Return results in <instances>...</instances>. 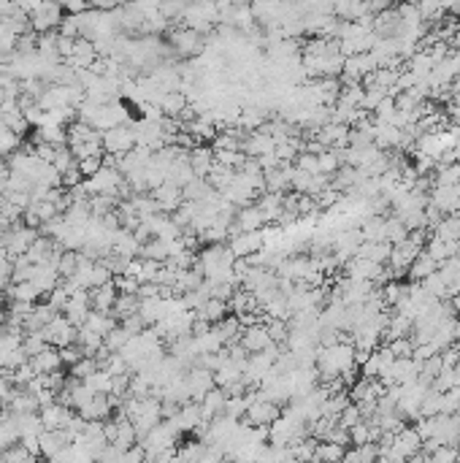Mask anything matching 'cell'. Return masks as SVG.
Returning <instances> with one entry per match:
<instances>
[{
	"label": "cell",
	"instance_id": "cell-1",
	"mask_svg": "<svg viewBox=\"0 0 460 463\" xmlns=\"http://www.w3.org/2000/svg\"><path fill=\"white\" fill-rule=\"evenodd\" d=\"M60 22H63V6L57 0H43L38 9L30 11V30L36 33H49L60 28Z\"/></svg>",
	"mask_w": 460,
	"mask_h": 463
},
{
	"label": "cell",
	"instance_id": "cell-2",
	"mask_svg": "<svg viewBox=\"0 0 460 463\" xmlns=\"http://www.w3.org/2000/svg\"><path fill=\"white\" fill-rule=\"evenodd\" d=\"M138 144L135 138V130L130 125H114L103 130V147H106V155H125L130 152Z\"/></svg>",
	"mask_w": 460,
	"mask_h": 463
},
{
	"label": "cell",
	"instance_id": "cell-3",
	"mask_svg": "<svg viewBox=\"0 0 460 463\" xmlns=\"http://www.w3.org/2000/svg\"><path fill=\"white\" fill-rule=\"evenodd\" d=\"M171 49L179 57H195L203 52V36L192 28H174L171 30Z\"/></svg>",
	"mask_w": 460,
	"mask_h": 463
},
{
	"label": "cell",
	"instance_id": "cell-4",
	"mask_svg": "<svg viewBox=\"0 0 460 463\" xmlns=\"http://www.w3.org/2000/svg\"><path fill=\"white\" fill-rule=\"evenodd\" d=\"M41 331H43L46 341L54 344V347H68V344H73V341H76V333H79V328L73 326L66 314H57L52 323L46 328H41Z\"/></svg>",
	"mask_w": 460,
	"mask_h": 463
},
{
	"label": "cell",
	"instance_id": "cell-5",
	"mask_svg": "<svg viewBox=\"0 0 460 463\" xmlns=\"http://www.w3.org/2000/svg\"><path fill=\"white\" fill-rule=\"evenodd\" d=\"M90 309H93L90 290H76V293H70V296H68L66 306H63V314H66L73 326L79 328V326H84V320H87Z\"/></svg>",
	"mask_w": 460,
	"mask_h": 463
},
{
	"label": "cell",
	"instance_id": "cell-6",
	"mask_svg": "<svg viewBox=\"0 0 460 463\" xmlns=\"http://www.w3.org/2000/svg\"><path fill=\"white\" fill-rule=\"evenodd\" d=\"M266 246V239H263V231H241L236 236H230V249L236 258H249L255 255L257 249Z\"/></svg>",
	"mask_w": 460,
	"mask_h": 463
},
{
	"label": "cell",
	"instance_id": "cell-7",
	"mask_svg": "<svg viewBox=\"0 0 460 463\" xmlns=\"http://www.w3.org/2000/svg\"><path fill=\"white\" fill-rule=\"evenodd\" d=\"M184 382H187V390H189V398H192V401H201L203 395L216 385L214 371H209V368H203V366L187 371V374H184Z\"/></svg>",
	"mask_w": 460,
	"mask_h": 463
},
{
	"label": "cell",
	"instance_id": "cell-8",
	"mask_svg": "<svg viewBox=\"0 0 460 463\" xmlns=\"http://www.w3.org/2000/svg\"><path fill=\"white\" fill-rule=\"evenodd\" d=\"M249 350V355L252 353H260V350H266V347H271L273 344V339H271L268 333V326H263V323H255V326H244L241 331V339H239Z\"/></svg>",
	"mask_w": 460,
	"mask_h": 463
},
{
	"label": "cell",
	"instance_id": "cell-9",
	"mask_svg": "<svg viewBox=\"0 0 460 463\" xmlns=\"http://www.w3.org/2000/svg\"><path fill=\"white\" fill-rule=\"evenodd\" d=\"M30 366H33V371H36V374H49V371L63 368V355H60V347L46 344L38 355H33V358H30Z\"/></svg>",
	"mask_w": 460,
	"mask_h": 463
},
{
	"label": "cell",
	"instance_id": "cell-10",
	"mask_svg": "<svg viewBox=\"0 0 460 463\" xmlns=\"http://www.w3.org/2000/svg\"><path fill=\"white\" fill-rule=\"evenodd\" d=\"M187 157L195 177L206 179L211 174V168H214V150H209V147H189Z\"/></svg>",
	"mask_w": 460,
	"mask_h": 463
},
{
	"label": "cell",
	"instance_id": "cell-11",
	"mask_svg": "<svg viewBox=\"0 0 460 463\" xmlns=\"http://www.w3.org/2000/svg\"><path fill=\"white\" fill-rule=\"evenodd\" d=\"M117 296H120V290L114 285V279L100 287H90V301H93V309H98V312H111Z\"/></svg>",
	"mask_w": 460,
	"mask_h": 463
},
{
	"label": "cell",
	"instance_id": "cell-12",
	"mask_svg": "<svg viewBox=\"0 0 460 463\" xmlns=\"http://www.w3.org/2000/svg\"><path fill=\"white\" fill-rule=\"evenodd\" d=\"M174 244L176 241H168V239H162V236H152L149 241L141 244V255H138V258H152V260L165 263V260L171 258V252H174Z\"/></svg>",
	"mask_w": 460,
	"mask_h": 463
},
{
	"label": "cell",
	"instance_id": "cell-13",
	"mask_svg": "<svg viewBox=\"0 0 460 463\" xmlns=\"http://www.w3.org/2000/svg\"><path fill=\"white\" fill-rule=\"evenodd\" d=\"M73 409L60 404V401H52L46 407H41V420H43V428H66L68 417H70Z\"/></svg>",
	"mask_w": 460,
	"mask_h": 463
},
{
	"label": "cell",
	"instance_id": "cell-14",
	"mask_svg": "<svg viewBox=\"0 0 460 463\" xmlns=\"http://www.w3.org/2000/svg\"><path fill=\"white\" fill-rule=\"evenodd\" d=\"M236 225L241 231H260L266 225V217H263V212H260L257 204H246L236 212Z\"/></svg>",
	"mask_w": 460,
	"mask_h": 463
},
{
	"label": "cell",
	"instance_id": "cell-15",
	"mask_svg": "<svg viewBox=\"0 0 460 463\" xmlns=\"http://www.w3.org/2000/svg\"><path fill=\"white\" fill-rule=\"evenodd\" d=\"M436 269H439V260L431 258V255L422 249L417 258L412 260V266H409V274H406V276H409V282H422V279H425L428 274L436 271Z\"/></svg>",
	"mask_w": 460,
	"mask_h": 463
},
{
	"label": "cell",
	"instance_id": "cell-16",
	"mask_svg": "<svg viewBox=\"0 0 460 463\" xmlns=\"http://www.w3.org/2000/svg\"><path fill=\"white\" fill-rule=\"evenodd\" d=\"M228 312H230V303H228V301H222V298H216V296L206 298L201 309H195V314H198V317H203V320H209L211 326H214V323H219L222 317H228Z\"/></svg>",
	"mask_w": 460,
	"mask_h": 463
},
{
	"label": "cell",
	"instance_id": "cell-17",
	"mask_svg": "<svg viewBox=\"0 0 460 463\" xmlns=\"http://www.w3.org/2000/svg\"><path fill=\"white\" fill-rule=\"evenodd\" d=\"M138 309H141V298H138V293H120L117 301H114L111 314H114L117 320H122V317H127V314H135Z\"/></svg>",
	"mask_w": 460,
	"mask_h": 463
},
{
	"label": "cell",
	"instance_id": "cell-18",
	"mask_svg": "<svg viewBox=\"0 0 460 463\" xmlns=\"http://www.w3.org/2000/svg\"><path fill=\"white\" fill-rule=\"evenodd\" d=\"M314 461H344V447L330 439H320L314 449Z\"/></svg>",
	"mask_w": 460,
	"mask_h": 463
},
{
	"label": "cell",
	"instance_id": "cell-19",
	"mask_svg": "<svg viewBox=\"0 0 460 463\" xmlns=\"http://www.w3.org/2000/svg\"><path fill=\"white\" fill-rule=\"evenodd\" d=\"M79 258H81L79 249H63V255H60V260H57V274H60L63 279L73 276L76 269H79Z\"/></svg>",
	"mask_w": 460,
	"mask_h": 463
},
{
	"label": "cell",
	"instance_id": "cell-20",
	"mask_svg": "<svg viewBox=\"0 0 460 463\" xmlns=\"http://www.w3.org/2000/svg\"><path fill=\"white\" fill-rule=\"evenodd\" d=\"M406 236H409V228L404 225V219L398 217H390V219H385V239L390 241V244H398V241H404Z\"/></svg>",
	"mask_w": 460,
	"mask_h": 463
},
{
	"label": "cell",
	"instance_id": "cell-21",
	"mask_svg": "<svg viewBox=\"0 0 460 463\" xmlns=\"http://www.w3.org/2000/svg\"><path fill=\"white\" fill-rule=\"evenodd\" d=\"M130 339H133V333H127L122 326H117V328H111L106 336H103V344H106L111 353H122V347H125Z\"/></svg>",
	"mask_w": 460,
	"mask_h": 463
},
{
	"label": "cell",
	"instance_id": "cell-22",
	"mask_svg": "<svg viewBox=\"0 0 460 463\" xmlns=\"http://www.w3.org/2000/svg\"><path fill=\"white\" fill-rule=\"evenodd\" d=\"M98 368H100V363H98V358H95V355H84V358H81L79 363H73V366H70V374H73L76 380L84 382V380H87V377H90V374H95Z\"/></svg>",
	"mask_w": 460,
	"mask_h": 463
},
{
	"label": "cell",
	"instance_id": "cell-23",
	"mask_svg": "<svg viewBox=\"0 0 460 463\" xmlns=\"http://www.w3.org/2000/svg\"><path fill=\"white\" fill-rule=\"evenodd\" d=\"M84 382H87V387H90L93 393H108V390H111V374H108L106 368H98V371L90 374Z\"/></svg>",
	"mask_w": 460,
	"mask_h": 463
},
{
	"label": "cell",
	"instance_id": "cell-24",
	"mask_svg": "<svg viewBox=\"0 0 460 463\" xmlns=\"http://www.w3.org/2000/svg\"><path fill=\"white\" fill-rule=\"evenodd\" d=\"M160 260L152 258H141V266H138V279L141 282H157V271H160Z\"/></svg>",
	"mask_w": 460,
	"mask_h": 463
},
{
	"label": "cell",
	"instance_id": "cell-25",
	"mask_svg": "<svg viewBox=\"0 0 460 463\" xmlns=\"http://www.w3.org/2000/svg\"><path fill=\"white\" fill-rule=\"evenodd\" d=\"M363 420V415H360V407L355 404V401H350L347 407L338 412V425H344V428H352L355 422Z\"/></svg>",
	"mask_w": 460,
	"mask_h": 463
},
{
	"label": "cell",
	"instance_id": "cell-26",
	"mask_svg": "<svg viewBox=\"0 0 460 463\" xmlns=\"http://www.w3.org/2000/svg\"><path fill=\"white\" fill-rule=\"evenodd\" d=\"M350 439H352L355 447H360V444H365V442H374V439H371V425H368L365 420L355 422V425L350 428Z\"/></svg>",
	"mask_w": 460,
	"mask_h": 463
},
{
	"label": "cell",
	"instance_id": "cell-27",
	"mask_svg": "<svg viewBox=\"0 0 460 463\" xmlns=\"http://www.w3.org/2000/svg\"><path fill=\"white\" fill-rule=\"evenodd\" d=\"M120 326L125 328V331H127V333H141V331H147L149 328V323L147 320H144V314L141 312H135V314H127V317H122L120 320Z\"/></svg>",
	"mask_w": 460,
	"mask_h": 463
},
{
	"label": "cell",
	"instance_id": "cell-28",
	"mask_svg": "<svg viewBox=\"0 0 460 463\" xmlns=\"http://www.w3.org/2000/svg\"><path fill=\"white\" fill-rule=\"evenodd\" d=\"M387 347L392 350L395 358H412V353H414V341L409 336H398V339L387 341Z\"/></svg>",
	"mask_w": 460,
	"mask_h": 463
},
{
	"label": "cell",
	"instance_id": "cell-29",
	"mask_svg": "<svg viewBox=\"0 0 460 463\" xmlns=\"http://www.w3.org/2000/svg\"><path fill=\"white\" fill-rule=\"evenodd\" d=\"M114 279V274L108 271V266H103L100 260H95L93 271H90V287H100L106 285V282H111Z\"/></svg>",
	"mask_w": 460,
	"mask_h": 463
},
{
	"label": "cell",
	"instance_id": "cell-30",
	"mask_svg": "<svg viewBox=\"0 0 460 463\" xmlns=\"http://www.w3.org/2000/svg\"><path fill=\"white\" fill-rule=\"evenodd\" d=\"M431 461L433 463H449V461H458V447L455 444H439V447L431 452Z\"/></svg>",
	"mask_w": 460,
	"mask_h": 463
},
{
	"label": "cell",
	"instance_id": "cell-31",
	"mask_svg": "<svg viewBox=\"0 0 460 463\" xmlns=\"http://www.w3.org/2000/svg\"><path fill=\"white\" fill-rule=\"evenodd\" d=\"M79 163V171L84 179L95 177L100 168H103V157H81V160H76Z\"/></svg>",
	"mask_w": 460,
	"mask_h": 463
},
{
	"label": "cell",
	"instance_id": "cell-32",
	"mask_svg": "<svg viewBox=\"0 0 460 463\" xmlns=\"http://www.w3.org/2000/svg\"><path fill=\"white\" fill-rule=\"evenodd\" d=\"M60 355H63V366H73V363H79L81 358H84V353H81V347L73 341V344H68V347H60Z\"/></svg>",
	"mask_w": 460,
	"mask_h": 463
},
{
	"label": "cell",
	"instance_id": "cell-33",
	"mask_svg": "<svg viewBox=\"0 0 460 463\" xmlns=\"http://www.w3.org/2000/svg\"><path fill=\"white\" fill-rule=\"evenodd\" d=\"M81 171H79V163L76 165H70L68 171H63V187H73V184H79L81 182Z\"/></svg>",
	"mask_w": 460,
	"mask_h": 463
},
{
	"label": "cell",
	"instance_id": "cell-34",
	"mask_svg": "<svg viewBox=\"0 0 460 463\" xmlns=\"http://www.w3.org/2000/svg\"><path fill=\"white\" fill-rule=\"evenodd\" d=\"M14 3H16V6H19V9L25 11V14H30L33 9H38V6H41V3H43V0H14Z\"/></svg>",
	"mask_w": 460,
	"mask_h": 463
},
{
	"label": "cell",
	"instance_id": "cell-35",
	"mask_svg": "<svg viewBox=\"0 0 460 463\" xmlns=\"http://www.w3.org/2000/svg\"><path fill=\"white\" fill-rule=\"evenodd\" d=\"M6 323H9V312H3V309H0V328L6 326Z\"/></svg>",
	"mask_w": 460,
	"mask_h": 463
},
{
	"label": "cell",
	"instance_id": "cell-36",
	"mask_svg": "<svg viewBox=\"0 0 460 463\" xmlns=\"http://www.w3.org/2000/svg\"><path fill=\"white\" fill-rule=\"evenodd\" d=\"M406 3H412V6H419V3H422V0H406Z\"/></svg>",
	"mask_w": 460,
	"mask_h": 463
}]
</instances>
